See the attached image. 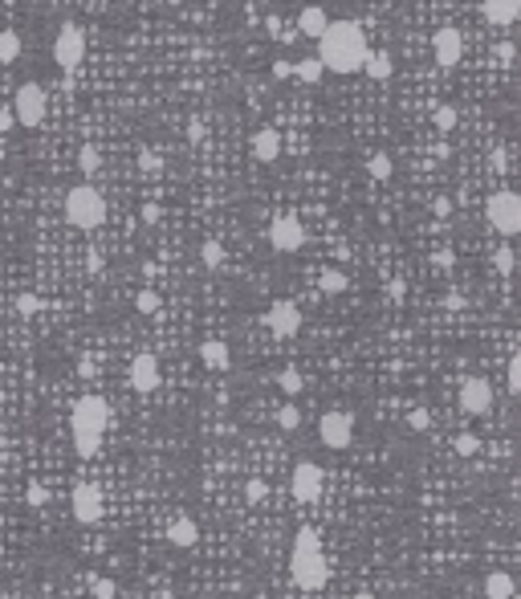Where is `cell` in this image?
<instances>
[{"label":"cell","mask_w":521,"mask_h":599,"mask_svg":"<svg viewBox=\"0 0 521 599\" xmlns=\"http://www.w3.org/2000/svg\"><path fill=\"white\" fill-rule=\"evenodd\" d=\"M139 163H143V171H147V175H155V171L163 168V159H159L155 151H143V155H139Z\"/></svg>","instance_id":"b9f144b4"},{"label":"cell","mask_w":521,"mask_h":599,"mask_svg":"<svg viewBox=\"0 0 521 599\" xmlns=\"http://www.w3.org/2000/svg\"><path fill=\"white\" fill-rule=\"evenodd\" d=\"M289 570H294V583L301 587V591H322L326 579H330V567H326L322 551H294Z\"/></svg>","instance_id":"5b68a950"},{"label":"cell","mask_w":521,"mask_h":599,"mask_svg":"<svg viewBox=\"0 0 521 599\" xmlns=\"http://www.w3.org/2000/svg\"><path fill=\"white\" fill-rule=\"evenodd\" d=\"M163 4H183V0H163Z\"/></svg>","instance_id":"f907efd6"},{"label":"cell","mask_w":521,"mask_h":599,"mask_svg":"<svg viewBox=\"0 0 521 599\" xmlns=\"http://www.w3.org/2000/svg\"><path fill=\"white\" fill-rule=\"evenodd\" d=\"M265 493H269V485L261 477H253V481L244 485V501H265Z\"/></svg>","instance_id":"74e56055"},{"label":"cell","mask_w":521,"mask_h":599,"mask_svg":"<svg viewBox=\"0 0 521 599\" xmlns=\"http://www.w3.org/2000/svg\"><path fill=\"white\" fill-rule=\"evenodd\" d=\"M480 13H485V21L489 25H513L521 16V0H480Z\"/></svg>","instance_id":"2e32d148"},{"label":"cell","mask_w":521,"mask_h":599,"mask_svg":"<svg viewBox=\"0 0 521 599\" xmlns=\"http://www.w3.org/2000/svg\"><path fill=\"white\" fill-rule=\"evenodd\" d=\"M73 432H106V424H110V404L102 396H82L78 404H73V416H70Z\"/></svg>","instance_id":"52a82bcc"},{"label":"cell","mask_w":521,"mask_h":599,"mask_svg":"<svg viewBox=\"0 0 521 599\" xmlns=\"http://www.w3.org/2000/svg\"><path fill=\"white\" fill-rule=\"evenodd\" d=\"M485 595L489 599H513V579L505 570H489L485 575Z\"/></svg>","instance_id":"7402d4cb"},{"label":"cell","mask_w":521,"mask_h":599,"mask_svg":"<svg viewBox=\"0 0 521 599\" xmlns=\"http://www.w3.org/2000/svg\"><path fill=\"white\" fill-rule=\"evenodd\" d=\"M326 21H330V16H326L322 4H306V9H301V16H297V33L318 41V37H322V29H326Z\"/></svg>","instance_id":"ac0fdd59"},{"label":"cell","mask_w":521,"mask_h":599,"mask_svg":"<svg viewBox=\"0 0 521 599\" xmlns=\"http://www.w3.org/2000/svg\"><path fill=\"white\" fill-rule=\"evenodd\" d=\"M387 294H391V298L399 302V298H403V294H408V285H403V282H399V277H395V282L387 285Z\"/></svg>","instance_id":"bcb514c9"},{"label":"cell","mask_w":521,"mask_h":599,"mask_svg":"<svg viewBox=\"0 0 521 599\" xmlns=\"http://www.w3.org/2000/svg\"><path fill=\"white\" fill-rule=\"evenodd\" d=\"M29 501H33V506H45V501H49V489H45L41 481H29Z\"/></svg>","instance_id":"60d3db41"},{"label":"cell","mask_w":521,"mask_h":599,"mask_svg":"<svg viewBox=\"0 0 521 599\" xmlns=\"http://www.w3.org/2000/svg\"><path fill=\"white\" fill-rule=\"evenodd\" d=\"M200 359H204V367H212V371H228V347L225 342H216V339L200 342Z\"/></svg>","instance_id":"ffe728a7"},{"label":"cell","mask_w":521,"mask_h":599,"mask_svg":"<svg viewBox=\"0 0 521 599\" xmlns=\"http://www.w3.org/2000/svg\"><path fill=\"white\" fill-rule=\"evenodd\" d=\"M505 387H509V396H517V391H521V355H513V359H509Z\"/></svg>","instance_id":"836d02e7"},{"label":"cell","mask_w":521,"mask_h":599,"mask_svg":"<svg viewBox=\"0 0 521 599\" xmlns=\"http://www.w3.org/2000/svg\"><path fill=\"white\" fill-rule=\"evenodd\" d=\"M16 310H21V314L29 318V314H37V310H41V298H33V294H21V298H16Z\"/></svg>","instance_id":"ab89813d"},{"label":"cell","mask_w":521,"mask_h":599,"mask_svg":"<svg viewBox=\"0 0 521 599\" xmlns=\"http://www.w3.org/2000/svg\"><path fill=\"white\" fill-rule=\"evenodd\" d=\"M16 57H21V37H16L13 29H4V33H0V61L9 66V61H16Z\"/></svg>","instance_id":"d4e9b609"},{"label":"cell","mask_w":521,"mask_h":599,"mask_svg":"<svg viewBox=\"0 0 521 599\" xmlns=\"http://www.w3.org/2000/svg\"><path fill=\"white\" fill-rule=\"evenodd\" d=\"M366 168H371V180H391V155L387 151H375Z\"/></svg>","instance_id":"484cf974"},{"label":"cell","mask_w":521,"mask_h":599,"mask_svg":"<svg viewBox=\"0 0 521 599\" xmlns=\"http://www.w3.org/2000/svg\"><path fill=\"white\" fill-rule=\"evenodd\" d=\"M13 127H16L13 111H0V135H4V130H13Z\"/></svg>","instance_id":"7dc6e473"},{"label":"cell","mask_w":521,"mask_h":599,"mask_svg":"<svg viewBox=\"0 0 521 599\" xmlns=\"http://www.w3.org/2000/svg\"><path fill=\"white\" fill-rule=\"evenodd\" d=\"M253 155L261 159V163H273V159L282 155V135H277L273 127H261L253 135Z\"/></svg>","instance_id":"e0dca14e"},{"label":"cell","mask_w":521,"mask_h":599,"mask_svg":"<svg viewBox=\"0 0 521 599\" xmlns=\"http://www.w3.org/2000/svg\"><path fill=\"white\" fill-rule=\"evenodd\" d=\"M73 518L82 522V526H94L102 518V493H98V485L94 481H82V485H73Z\"/></svg>","instance_id":"30bf717a"},{"label":"cell","mask_w":521,"mask_h":599,"mask_svg":"<svg viewBox=\"0 0 521 599\" xmlns=\"http://www.w3.org/2000/svg\"><path fill=\"white\" fill-rule=\"evenodd\" d=\"M460 408H465L468 416H480L493 408V387H489V379H477V375H468L465 384H460Z\"/></svg>","instance_id":"7c38bea8"},{"label":"cell","mask_w":521,"mask_h":599,"mask_svg":"<svg viewBox=\"0 0 521 599\" xmlns=\"http://www.w3.org/2000/svg\"><path fill=\"white\" fill-rule=\"evenodd\" d=\"M294 551H322V546H318V530L314 526H301L294 534Z\"/></svg>","instance_id":"4dcf8cb0"},{"label":"cell","mask_w":521,"mask_h":599,"mask_svg":"<svg viewBox=\"0 0 521 599\" xmlns=\"http://www.w3.org/2000/svg\"><path fill=\"white\" fill-rule=\"evenodd\" d=\"M66 220H70L73 228H82V232L102 228V220H106V196H102L94 184L70 188V192H66Z\"/></svg>","instance_id":"7a4b0ae2"},{"label":"cell","mask_w":521,"mask_h":599,"mask_svg":"<svg viewBox=\"0 0 521 599\" xmlns=\"http://www.w3.org/2000/svg\"><path fill=\"white\" fill-rule=\"evenodd\" d=\"M130 387L143 391V396L159 387V363H155V355H135V359H130Z\"/></svg>","instance_id":"9a60e30c"},{"label":"cell","mask_w":521,"mask_h":599,"mask_svg":"<svg viewBox=\"0 0 521 599\" xmlns=\"http://www.w3.org/2000/svg\"><path fill=\"white\" fill-rule=\"evenodd\" d=\"M322 290L326 294H342V290H346V273L342 270H322Z\"/></svg>","instance_id":"1f68e13d"},{"label":"cell","mask_w":521,"mask_h":599,"mask_svg":"<svg viewBox=\"0 0 521 599\" xmlns=\"http://www.w3.org/2000/svg\"><path fill=\"white\" fill-rule=\"evenodd\" d=\"M265 327L277 334V339H294L297 330H301V310H297L294 302H273L269 306V314H265Z\"/></svg>","instance_id":"8fae6325"},{"label":"cell","mask_w":521,"mask_h":599,"mask_svg":"<svg viewBox=\"0 0 521 599\" xmlns=\"http://www.w3.org/2000/svg\"><path fill=\"white\" fill-rule=\"evenodd\" d=\"M53 61H57V70H78V66L86 61V37H82V29L73 25V21H66V25L57 29Z\"/></svg>","instance_id":"8992f818"},{"label":"cell","mask_w":521,"mask_h":599,"mask_svg":"<svg viewBox=\"0 0 521 599\" xmlns=\"http://www.w3.org/2000/svg\"><path fill=\"white\" fill-rule=\"evenodd\" d=\"M196 538H200V530H196L192 518H175V522H171L167 542H175V546H196Z\"/></svg>","instance_id":"44dd1931"},{"label":"cell","mask_w":521,"mask_h":599,"mask_svg":"<svg viewBox=\"0 0 521 599\" xmlns=\"http://www.w3.org/2000/svg\"><path fill=\"white\" fill-rule=\"evenodd\" d=\"M318 436H322L326 449H351V436H354V424L346 412H326L318 420Z\"/></svg>","instance_id":"9c48e42d"},{"label":"cell","mask_w":521,"mask_h":599,"mask_svg":"<svg viewBox=\"0 0 521 599\" xmlns=\"http://www.w3.org/2000/svg\"><path fill=\"white\" fill-rule=\"evenodd\" d=\"M477 449H480V441L473 432H460V436H456V456H477Z\"/></svg>","instance_id":"e575fe53"},{"label":"cell","mask_w":521,"mask_h":599,"mask_svg":"<svg viewBox=\"0 0 521 599\" xmlns=\"http://www.w3.org/2000/svg\"><path fill=\"white\" fill-rule=\"evenodd\" d=\"M432 53H436V66L456 70V61L465 57V37L456 29H440L436 37H432Z\"/></svg>","instance_id":"5bb4252c"},{"label":"cell","mask_w":521,"mask_h":599,"mask_svg":"<svg viewBox=\"0 0 521 599\" xmlns=\"http://www.w3.org/2000/svg\"><path fill=\"white\" fill-rule=\"evenodd\" d=\"M73 449H78L82 461H94L98 449H102V436H98V432H73Z\"/></svg>","instance_id":"cb8c5ba5"},{"label":"cell","mask_w":521,"mask_h":599,"mask_svg":"<svg viewBox=\"0 0 521 599\" xmlns=\"http://www.w3.org/2000/svg\"><path fill=\"white\" fill-rule=\"evenodd\" d=\"M277 384H282V391H285V396H297V391H301V387H306V379H301V371L285 367L282 375H277Z\"/></svg>","instance_id":"4316f807"},{"label":"cell","mask_w":521,"mask_h":599,"mask_svg":"<svg viewBox=\"0 0 521 599\" xmlns=\"http://www.w3.org/2000/svg\"><path fill=\"white\" fill-rule=\"evenodd\" d=\"M485 216H489V225L501 232V237H517L521 232V196L517 192H493L489 204H485Z\"/></svg>","instance_id":"277c9868"},{"label":"cell","mask_w":521,"mask_h":599,"mask_svg":"<svg viewBox=\"0 0 521 599\" xmlns=\"http://www.w3.org/2000/svg\"><path fill=\"white\" fill-rule=\"evenodd\" d=\"M269 245H273L277 253H297V249L306 245V225H301L294 213L273 216V225H269Z\"/></svg>","instance_id":"ba28073f"},{"label":"cell","mask_w":521,"mask_h":599,"mask_svg":"<svg viewBox=\"0 0 521 599\" xmlns=\"http://www.w3.org/2000/svg\"><path fill=\"white\" fill-rule=\"evenodd\" d=\"M289 73H294V66H289V61H273V78H277V82H285Z\"/></svg>","instance_id":"ee69618b"},{"label":"cell","mask_w":521,"mask_h":599,"mask_svg":"<svg viewBox=\"0 0 521 599\" xmlns=\"http://www.w3.org/2000/svg\"><path fill=\"white\" fill-rule=\"evenodd\" d=\"M289 489H294L297 501H318V493H322V469L314 461H301L294 469V477H289Z\"/></svg>","instance_id":"4fadbf2b"},{"label":"cell","mask_w":521,"mask_h":599,"mask_svg":"<svg viewBox=\"0 0 521 599\" xmlns=\"http://www.w3.org/2000/svg\"><path fill=\"white\" fill-rule=\"evenodd\" d=\"M408 424L416 428V432H423V428L432 424V416H428V412H411V416H408Z\"/></svg>","instance_id":"7bdbcfd3"},{"label":"cell","mask_w":521,"mask_h":599,"mask_svg":"<svg viewBox=\"0 0 521 599\" xmlns=\"http://www.w3.org/2000/svg\"><path fill=\"white\" fill-rule=\"evenodd\" d=\"M135 310H139V314H155L159 310V298L151 294V290H143L139 298H135Z\"/></svg>","instance_id":"f35d334b"},{"label":"cell","mask_w":521,"mask_h":599,"mask_svg":"<svg viewBox=\"0 0 521 599\" xmlns=\"http://www.w3.org/2000/svg\"><path fill=\"white\" fill-rule=\"evenodd\" d=\"M493 265H497V273H513V249L509 245H501L493 253Z\"/></svg>","instance_id":"d590c367"},{"label":"cell","mask_w":521,"mask_h":599,"mask_svg":"<svg viewBox=\"0 0 521 599\" xmlns=\"http://www.w3.org/2000/svg\"><path fill=\"white\" fill-rule=\"evenodd\" d=\"M90 591H94L98 599H114V595H118V583H114V579H94Z\"/></svg>","instance_id":"8d00e7d4"},{"label":"cell","mask_w":521,"mask_h":599,"mask_svg":"<svg viewBox=\"0 0 521 599\" xmlns=\"http://www.w3.org/2000/svg\"><path fill=\"white\" fill-rule=\"evenodd\" d=\"M432 123H436V130H452L456 127V106H436Z\"/></svg>","instance_id":"d6a6232c"},{"label":"cell","mask_w":521,"mask_h":599,"mask_svg":"<svg viewBox=\"0 0 521 599\" xmlns=\"http://www.w3.org/2000/svg\"><path fill=\"white\" fill-rule=\"evenodd\" d=\"M78 168H82V171H98L102 168V155H98V147H94V143H82V151H78Z\"/></svg>","instance_id":"83f0119b"},{"label":"cell","mask_w":521,"mask_h":599,"mask_svg":"<svg viewBox=\"0 0 521 599\" xmlns=\"http://www.w3.org/2000/svg\"><path fill=\"white\" fill-rule=\"evenodd\" d=\"M366 53H371V41H366L363 25H354V21H326L314 57L334 73H358Z\"/></svg>","instance_id":"6da1fadb"},{"label":"cell","mask_w":521,"mask_h":599,"mask_svg":"<svg viewBox=\"0 0 521 599\" xmlns=\"http://www.w3.org/2000/svg\"><path fill=\"white\" fill-rule=\"evenodd\" d=\"M143 220H147V225H155V220H159V204H143Z\"/></svg>","instance_id":"f6af8a7d"},{"label":"cell","mask_w":521,"mask_h":599,"mask_svg":"<svg viewBox=\"0 0 521 599\" xmlns=\"http://www.w3.org/2000/svg\"><path fill=\"white\" fill-rule=\"evenodd\" d=\"M363 73L371 78V82H387V78L395 73V61H391L387 53H375V49H371V53H366V61H363Z\"/></svg>","instance_id":"d6986e66"},{"label":"cell","mask_w":521,"mask_h":599,"mask_svg":"<svg viewBox=\"0 0 521 599\" xmlns=\"http://www.w3.org/2000/svg\"><path fill=\"white\" fill-rule=\"evenodd\" d=\"M200 261H204L208 270H220V261H225V249H220L216 241H204V245H200Z\"/></svg>","instance_id":"f1b7e54d"},{"label":"cell","mask_w":521,"mask_h":599,"mask_svg":"<svg viewBox=\"0 0 521 599\" xmlns=\"http://www.w3.org/2000/svg\"><path fill=\"white\" fill-rule=\"evenodd\" d=\"M49 114V94L41 82H21L13 94V118L16 127H41Z\"/></svg>","instance_id":"3957f363"},{"label":"cell","mask_w":521,"mask_h":599,"mask_svg":"<svg viewBox=\"0 0 521 599\" xmlns=\"http://www.w3.org/2000/svg\"><path fill=\"white\" fill-rule=\"evenodd\" d=\"M354 599H375V595H366V591H358V595H354Z\"/></svg>","instance_id":"681fc988"},{"label":"cell","mask_w":521,"mask_h":599,"mask_svg":"<svg viewBox=\"0 0 521 599\" xmlns=\"http://www.w3.org/2000/svg\"><path fill=\"white\" fill-rule=\"evenodd\" d=\"M497 57H501V61H513V41H501V45H497Z\"/></svg>","instance_id":"c3c4849f"},{"label":"cell","mask_w":521,"mask_h":599,"mask_svg":"<svg viewBox=\"0 0 521 599\" xmlns=\"http://www.w3.org/2000/svg\"><path fill=\"white\" fill-rule=\"evenodd\" d=\"M322 73H326V66L318 61V57H301V61L294 66V78L297 82H306V86H318L322 82Z\"/></svg>","instance_id":"603a6c76"},{"label":"cell","mask_w":521,"mask_h":599,"mask_svg":"<svg viewBox=\"0 0 521 599\" xmlns=\"http://www.w3.org/2000/svg\"><path fill=\"white\" fill-rule=\"evenodd\" d=\"M277 428H285V432H289V428H301V412H297V404H282V408H277Z\"/></svg>","instance_id":"f546056e"}]
</instances>
